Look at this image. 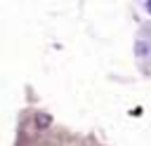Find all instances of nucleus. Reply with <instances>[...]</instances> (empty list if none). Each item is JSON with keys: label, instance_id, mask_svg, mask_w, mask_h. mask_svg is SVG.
<instances>
[{"label": "nucleus", "instance_id": "obj_1", "mask_svg": "<svg viewBox=\"0 0 151 146\" xmlns=\"http://www.w3.org/2000/svg\"><path fill=\"white\" fill-rule=\"evenodd\" d=\"M146 7H149V12H151V0H149V2H146Z\"/></svg>", "mask_w": 151, "mask_h": 146}]
</instances>
